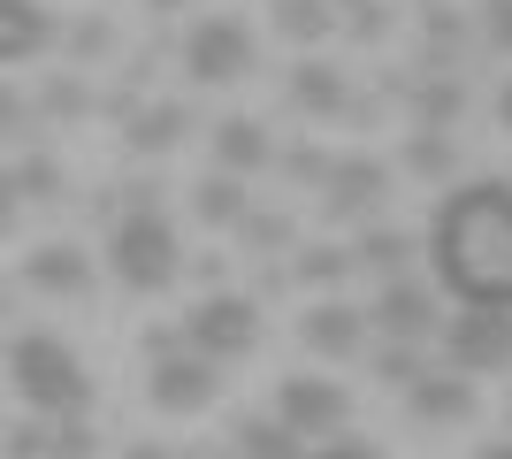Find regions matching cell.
Here are the masks:
<instances>
[{"label": "cell", "mask_w": 512, "mask_h": 459, "mask_svg": "<svg viewBox=\"0 0 512 459\" xmlns=\"http://www.w3.org/2000/svg\"><path fill=\"white\" fill-rule=\"evenodd\" d=\"M428 261H436V284L459 306H505L512 314V184L505 176H474V184H451L436 199Z\"/></svg>", "instance_id": "cell-1"}, {"label": "cell", "mask_w": 512, "mask_h": 459, "mask_svg": "<svg viewBox=\"0 0 512 459\" xmlns=\"http://www.w3.org/2000/svg\"><path fill=\"white\" fill-rule=\"evenodd\" d=\"M8 383H16V398L31 406V414H85L92 406V375H85V360L62 345V337H16L8 345Z\"/></svg>", "instance_id": "cell-2"}, {"label": "cell", "mask_w": 512, "mask_h": 459, "mask_svg": "<svg viewBox=\"0 0 512 459\" xmlns=\"http://www.w3.org/2000/svg\"><path fill=\"white\" fill-rule=\"evenodd\" d=\"M107 261H115V276H123L130 291H169L176 276H184L176 230H169V215H153V207H130V215L115 222V238H107Z\"/></svg>", "instance_id": "cell-3"}, {"label": "cell", "mask_w": 512, "mask_h": 459, "mask_svg": "<svg viewBox=\"0 0 512 459\" xmlns=\"http://www.w3.org/2000/svg\"><path fill=\"white\" fill-rule=\"evenodd\" d=\"M436 345L459 375H505L512 368V314L505 306H459L451 322H436Z\"/></svg>", "instance_id": "cell-4"}, {"label": "cell", "mask_w": 512, "mask_h": 459, "mask_svg": "<svg viewBox=\"0 0 512 459\" xmlns=\"http://www.w3.org/2000/svg\"><path fill=\"white\" fill-rule=\"evenodd\" d=\"M184 345L207 352L214 368H222V360H245V352L260 345V306L237 299V291H207V299L184 314Z\"/></svg>", "instance_id": "cell-5"}, {"label": "cell", "mask_w": 512, "mask_h": 459, "mask_svg": "<svg viewBox=\"0 0 512 459\" xmlns=\"http://www.w3.org/2000/svg\"><path fill=\"white\" fill-rule=\"evenodd\" d=\"M253 23L245 16H199L192 39H184V69H192L199 85H245L253 77Z\"/></svg>", "instance_id": "cell-6"}, {"label": "cell", "mask_w": 512, "mask_h": 459, "mask_svg": "<svg viewBox=\"0 0 512 459\" xmlns=\"http://www.w3.org/2000/svg\"><path fill=\"white\" fill-rule=\"evenodd\" d=\"M146 398H153V414H199V406L222 398V368H214L207 352L176 345L161 360H146Z\"/></svg>", "instance_id": "cell-7"}, {"label": "cell", "mask_w": 512, "mask_h": 459, "mask_svg": "<svg viewBox=\"0 0 512 459\" xmlns=\"http://www.w3.org/2000/svg\"><path fill=\"white\" fill-rule=\"evenodd\" d=\"M344 414H352V391L329 383V375H283L276 383V421H291L306 444L329 437V429H344Z\"/></svg>", "instance_id": "cell-8"}, {"label": "cell", "mask_w": 512, "mask_h": 459, "mask_svg": "<svg viewBox=\"0 0 512 459\" xmlns=\"http://www.w3.org/2000/svg\"><path fill=\"white\" fill-rule=\"evenodd\" d=\"M383 192H390V169L375 153H344V161L321 169V207H329V222H367L383 207Z\"/></svg>", "instance_id": "cell-9"}, {"label": "cell", "mask_w": 512, "mask_h": 459, "mask_svg": "<svg viewBox=\"0 0 512 459\" xmlns=\"http://www.w3.org/2000/svg\"><path fill=\"white\" fill-rule=\"evenodd\" d=\"M367 322L383 329V337H413V345H428L444 314H436V291H428L421 276H406V268H398V276L383 284V299H375V314H367Z\"/></svg>", "instance_id": "cell-10"}, {"label": "cell", "mask_w": 512, "mask_h": 459, "mask_svg": "<svg viewBox=\"0 0 512 459\" xmlns=\"http://www.w3.org/2000/svg\"><path fill=\"white\" fill-rule=\"evenodd\" d=\"M299 337H306V352H321V360H352V352L367 345V314L344 306V299H321V306H306Z\"/></svg>", "instance_id": "cell-11"}, {"label": "cell", "mask_w": 512, "mask_h": 459, "mask_svg": "<svg viewBox=\"0 0 512 459\" xmlns=\"http://www.w3.org/2000/svg\"><path fill=\"white\" fill-rule=\"evenodd\" d=\"M406 406L421 421H474V383L459 368H421L406 383Z\"/></svg>", "instance_id": "cell-12"}, {"label": "cell", "mask_w": 512, "mask_h": 459, "mask_svg": "<svg viewBox=\"0 0 512 459\" xmlns=\"http://www.w3.org/2000/svg\"><path fill=\"white\" fill-rule=\"evenodd\" d=\"M23 284L46 291V299H77V291H92V261L77 245H39V253L23 261Z\"/></svg>", "instance_id": "cell-13"}, {"label": "cell", "mask_w": 512, "mask_h": 459, "mask_svg": "<svg viewBox=\"0 0 512 459\" xmlns=\"http://www.w3.org/2000/svg\"><path fill=\"white\" fill-rule=\"evenodd\" d=\"M54 46V16L39 0H0V62H31Z\"/></svg>", "instance_id": "cell-14"}, {"label": "cell", "mask_w": 512, "mask_h": 459, "mask_svg": "<svg viewBox=\"0 0 512 459\" xmlns=\"http://www.w3.org/2000/svg\"><path fill=\"white\" fill-rule=\"evenodd\" d=\"M276 161V138L260 131L253 115H230L222 131H214V169H230V176H253V169H268Z\"/></svg>", "instance_id": "cell-15"}, {"label": "cell", "mask_w": 512, "mask_h": 459, "mask_svg": "<svg viewBox=\"0 0 512 459\" xmlns=\"http://www.w3.org/2000/svg\"><path fill=\"white\" fill-rule=\"evenodd\" d=\"M192 215L207 222V230H237V222H245V176L207 169V176L192 184Z\"/></svg>", "instance_id": "cell-16"}, {"label": "cell", "mask_w": 512, "mask_h": 459, "mask_svg": "<svg viewBox=\"0 0 512 459\" xmlns=\"http://www.w3.org/2000/svg\"><path fill=\"white\" fill-rule=\"evenodd\" d=\"M237 459H306V437L276 414H245L237 421Z\"/></svg>", "instance_id": "cell-17"}, {"label": "cell", "mask_w": 512, "mask_h": 459, "mask_svg": "<svg viewBox=\"0 0 512 459\" xmlns=\"http://www.w3.org/2000/svg\"><path fill=\"white\" fill-rule=\"evenodd\" d=\"M291 100H299L306 115H344V77L329 62H299L291 69Z\"/></svg>", "instance_id": "cell-18"}, {"label": "cell", "mask_w": 512, "mask_h": 459, "mask_svg": "<svg viewBox=\"0 0 512 459\" xmlns=\"http://www.w3.org/2000/svg\"><path fill=\"white\" fill-rule=\"evenodd\" d=\"M268 16H276L283 39H299V46H314V39H329V31H337V8H329V0H276Z\"/></svg>", "instance_id": "cell-19"}, {"label": "cell", "mask_w": 512, "mask_h": 459, "mask_svg": "<svg viewBox=\"0 0 512 459\" xmlns=\"http://www.w3.org/2000/svg\"><path fill=\"white\" fill-rule=\"evenodd\" d=\"M176 138H184V108H176V100H161V108H146V115H130V146H138V153H169Z\"/></svg>", "instance_id": "cell-20"}, {"label": "cell", "mask_w": 512, "mask_h": 459, "mask_svg": "<svg viewBox=\"0 0 512 459\" xmlns=\"http://www.w3.org/2000/svg\"><path fill=\"white\" fill-rule=\"evenodd\" d=\"M352 261H360V268H383V276H398V268L413 261V238H406V230H367V238L352 245Z\"/></svg>", "instance_id": "cell-21"}, {"label": "cell", "mask_w": 512, "mask_h": 459, "mask_svg": "<svg viewBox=\"0 0 512 459\" xmlns=\"http://www.w3.org/2000/svg\"><path fill=\"white\" fill-rule=\"evenodd\" d=\"M352 245H306L299 253V284H344V276H352Z\"/></svg>", "instance_id": "cell-22"}, {"label": "cell", "mask_w": 512, "mask_h": 459, "mask_svg": "<svg viewBox=\"0 0 512 459\" xmlns=\"http://www.w3.org/2000/svg\"><path fill=\"white\" fill-rule=\"evenodd\" d=\"M421 368H428V352L413 345V337H390V345L375 352V375H383L390 391H406V383H413V375H421Z\"/></svg>", "instance_id": "cell-23"}, {"label": "cell", "mask_w": 512, "mask_h": 459, "mask_svg": "<svg viewBox=\"0 0 512 459\" xmlns=\"http://www.w3.org/2000/svg\"><path fill=\"white\" fill-rule=\"evenodd\" d=\"M46 459H92V421L85 414H54L46 421Z\"/></svg>", "instance_id": "cell-24"}, {"label": "cell", "mask_w": 512, "mask_h": 459, "mask_svg": "<svg viewBox=\"0 0 512 459\" xmlns=\"http://www.w3.org/2000/svg\"><path fill=\"white\" fill-rule=\"evenodd\" d=\"M406 169H413V176H444V169H451L444 131H428V123H421V131H413V146H406Z\"/></svg>", "instance_id": "cell-25"}, {"label": "cell", "mask_w": 512, "mask_h": 459, "mask_svg": "<svg viewBox=\"0 0 512 459\" xmlns=\"http://www.w3.org/2000/svg\"><path fill=\"white\" fill-rule=\"evenodd\" d=\"M8 192H23V199H54V192H62V169H54L46 153H31V161L16 169V184H8Z\"/></svg>", "instance_id": "cell-26"}, {"label": "cell", "mask_w": 512, "mask_h": 459, "mask_svg": "<svg viewBox=\"0 0 512 459\" xmlns=\"http://www.w3.org/2000/svg\"><path fill=\"white\" fill-rule=\"evenodd\" d=\"M306 459H383V444L352 437V429H329V437H314V452Z\"/></svg>", "instance_id": "cell-27"}, {"label": "cell", "mask_w": 512, "mask_h": 459, "mask_svg": "<svg viewBox=\"0 0 512 459\" xmlns=\"http://www.w3.org/2000/svg\"><path fill=\"white\" fill-rule=\"evenodd\" d=\"M459 108H467V92L451 85V77H436V85L421 92V115H428V131H436V123H444V115H459Z\"/></svg>", "instance_id": "cell-28"}, {"label": "cell", "mask_w": 512, "mask_h": 459, "mask_svg": "<svg viewBox=\"0 0 512 459\" xmlns=\"http://www.w3.org/2000/svg\"><path fill=\"white\" fill-rule=\"evenodd\" d=\"M8 459H46V414H31V421L8 429Z\"/></svg>", "instance_id": "cell-29"}, {"label": "cell", "mask_w": 512, "mask_h": 459, "mask_svg": "<svg viewBox=\"0 0 512 459\" xmlns=\"http://www.w3.org/2000/svg\"><path fill=\"white\" fill-rule=\"evenodd\" d=\"M237 230H245L253 245H291V222H283V215H253V207H245V222H237Z\"/></svg>", "instance_id": "cell-30"}, {"label": "cell", "mask_w": 512, "mask_h": 459, "mask_svg": "<svg viewBox=\"0 0 512 459\" xmlns=\"http://www.w3.org/2000/svg\"><path fill=\"white\" fill-rule=\"evenodd\" d=\"M69 46H77V54H107V46H115V31L92 16V23H77V31H69Z\"/></svg>", "instance_id": "cell-31"}, {"label": "cell", "mask_w": 512, "mask_h": 459, "mask_svg": "<svg viewBox=\"0 0 512 459\" xmlns=\"http://www.w3.org/2000/svg\"><path fill=\"white\" fill-rule=\"evenodd\" d=\"M482 16H490V46H497V54H512V0H490Z\"/></svg>", "instance_id": "cell-32"}, {"label": "cell", "mask_w": 512, "mask_h": 459, "mask_svg": "<svg viewBox=\"0 0 512 459\" xmlns=\"http://www.w3.org/2000/svg\"><path fill=\"white\" fill-rule=\"evenodd\" d=\"M16 123H23V100H16V85H8V77H0V138L16 131Z\"/></svg>", "instance_id": "cell-33"}, {"label": "cell", "mask_w": 512, "mask_h": 459, "mask_svg": "<svg viewBox=\"0 0 512 459\" xmlns=\"http://www.w3.org/2000/svg\"><path fill=\"white\" fill-rule=\"evenodd\" d=\"M46 108H62V115H77V108H85V92H77V85H54V92H46Z\"/></svg>", "instance_id": "cell-34"}, {"label": "cell", "mask_w": 512, "mask_h": 459, "mask_svg": "<svg viewBox=\"0 0 512 459\" xmlns=\"http://www.w3.org/2000/svg\"><path fill=\"white\" fill-rule=\"evenodd\" d=\"M176 345H184V329H153V337H146V360H161V352H176Z\"/></svg>", "instance_id": "cell-35"}, {"label": "cell", "mask_w": 512, "mask_h": 459, "mask_svg": "<svg viewBox=\"0 0 512 459\" xmlns=\"http://www.w3.org/2000/svg\"><path fill=\"white\" fill-rule=\"evenodd\" d=\"M123 459H176V452H169V444H130Z\"/></svg>", "instance_id": "cell-36"}, {"label": "cell", "mask_w": 512, "mask_h": 459, "mask_svg": "<svg viewBox=\"0 0 512 459\" xmlns=\"http://www.w3.org/2000/svg\"><path fill=\"white\" fill-rule=\"evenodd\" d=\"M497 123H505V138H512V77H505V92H497Z\"/></svg>", "instance_id": "cell-37"}, {"label": "cell", "mask_w": 512, "mask_h": 459, "mask_svg": "<svg viewBox=\"0 0 512 459\" xmlns=\"http://www.w3.org/2000/svg\"><path fill=\"white\" fill-rule=\"evenodd\" d=\"M8 215H16V192H8V176H0V230H8Z\"/></svg>", "instance_id": "cell-38"}, {"label": "cell", "mask_w": 512, "mask_h": 459, "mask_svg": "<svg viewBox=\"0 0 512 459\" xmlns=\"http://www.w3.org/2000/svg\"><path fill=\"white\" fill-rule=\"evenodd\" d=\"M474 459H512V444H482V452H474Z\"/></svg>", "instance_id": "cell-39"}, {"label": "cell", "mask_w": 512, "mask_h": 459, "mask_svg": "<svg viewBox=\"0 0 512 459\" xmlns=\"http://www.w3.org/2000/svg\"><path fill=\"white\" fill-rule=\"evenodd\" d=\"M329 8H352V16H360V8H375V0H329Z\"/></svg>", "instance_id": "cell-40"}, {"label": "cell", "mask_w": 512, "mask_h": 459, "mask_svg": "<svg viewBox=\"0 0 512 459\" xmlns=\"http://www.w3.org/2000/svg\"><path fill=\"white\" fill-rule=\"evenodd\" d=\"M0 322H8V291H0Z\"/></svg>", "instance_id": "cell-41"}, {"label": "cell", "mask_w": 512, "mask_h": 459, "mask_svg": "<svg viewBox=\"0 0 512 459\" xmlns=\"http://www.w3.org/2000/svg\"><path fill=\"white\" fill-rule=\"evenodd\" d=\"M505 421H512V398H505Z\"/></svg>", "instance_id": "cell-42"}, {"label": "cell", "mask_w": 512, "mask_h": 459, "mask_svg": "<svg viewBox=\"0 0 512 459\" xmlns=\"http://www.w3.org/2000/svg\"><path fill=\"white\" fill-rule=\"evenodd\" d=\"M192 459H214V452H192Z\"/></svg>", "instance_id": "cell-43"}]
</instances>
